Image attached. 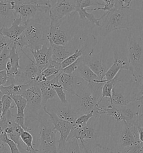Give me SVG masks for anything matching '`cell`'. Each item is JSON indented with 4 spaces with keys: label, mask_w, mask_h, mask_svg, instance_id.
Wrapping results in <instances>:
<instances>
[{
    "label": "cell",
    "mask_w": 143,
    "mask_h": 153,
    "mask_svg": "<svg viewBox=\"0 0 143 153\" xmlns=\"http://www.w3.org/2000/svg\"><path fill=\"white\" fill-rule=\"evenodd\" d=\"M137 125L143 128V110L142 111L141 114L139 117L138 120L137 122Z\"/></svg>",
    "instance_id": "7dc6e473"
},
{
    "label": "cell",
    "mask_w": 143,
    "mask_h": 153,
    "mask_svg": "<svg viewBox=\"0 0 143 153\" xmlns=\"http://www.w3.org/2000/svg\"><path fill=\"white\" fill-rule=\"evenodd\" d=\"M1 103L2 104V117L6 115L11 108H14V105H12L11 104L13 102V100L11 97L7 95H4L2 98L1 99Z\"/></svg>",
    "instance_id": "e575fe53"
},
{
    "label": "cell",
    "mask_w": 143,
    "mask_h": 153,
    "mask_svg": "<svg viewBox=\"0 0 143 153\" xmlns=\"http://www.w3.org/2000/svg\"><path fill=\"white\" fill-rule=\"evenodd\" d=\"M96 118L94 112L86 114H83L77 118L73 124V128H80L86 126L92 118Z\"/></svg>",
    "instance_id": "f546056e"
},
{
    "label": "cell",
    "mask_w": 143,
    "mask_h": 153,
    "mask_svg": "<svg viewBox=\"0 0 143 153\" xmlns=\"http://www.w3.org/2000/svg\"><path fill=\"white\" fill-rule=\"evenodd\" d=\"M37 121L39 124V137L36 148L38 153H58L57 131L49 116L40 112Z\"/></svg>",
    "instance_id": "277c9868"
},
{
    "label": "cell",
    "mask_w": 143,
    "mask_h": 153,
    "mask_svg": "<svg viewBox=\"0 0 143 153\" xmlns=\"http://www.w3.org/2000/svg\"><path fill=\"white\" fill-rule=\"evenodd\" d=\"M40 88L41 98H42V105L43 108L46 107L48 101L50 99L55 98L57 96L55 90L51 85L50 81L46 79L45 81H41L38 84Z\"/></svg>",
    "instance_id": "cb8c5ba5"
},
{
    "label": "cell",
    "mask_w": 143,
    "mask_h": 153,
    "mask_svg": "<svg viewBox=\"0 0 143 153\" xmlns=\"http://www.w3.org/2000/svg\"><path fill=\"white\" fill-rule=\"evenodd\" d=\"M47 68H51L55 70H57L60 71H62V67L61 65V63H58L56 61H54L53 60H51L49 62L48 66Z\"/></svg>",
    "instance_id": "b9f144b4"
},
{
    "label": "cell",
    "mask_w": 143,
    "mask_h": 153,
    "mask_svg": "<svg viewBox=\"0 0 143 153\" xmlns=\"http://www.w3.org/2000/svg\"><path fill=\"white\" fill-rule=\"evenodd\" d=\"M27 84L25 85H18L11 84L9 85L3 86L0 88V90L4 94L10 97L13 95H19L22 94L23 91L25 90Z\"/></svg>",
    "instance_id": "484cf974"
},
{
    "label": "cell",
    "mask_w": 143,
    "mask_h": 153,
    "mask_svg": "<svg viewBox=\"0 0 143 153\" xmlns=\"http://www.w3.org/2000/svg\"><path fill=\"white\" fill-rule=\"evenodd\" d=\"M104 5L103 7H94V9L87 10L90 11H98V10H102L105 11H110L113 10L115 8V0H103Z\"/></svg>",
    "instance_id": "8d00e7d4"
},
{
    "label": "cell",
    "mask_w": 143,
    "mask_h": 153,
    "mask_svg": "<svg viewBox=\"0 0 143 153\" xmlns=\"http://www.w3.org/2000/svg\"><path fill=\"white\" fill-rule=\"evenodd\" d=\"M55 104L56 105H54L50 112L54 113L59 118L63 120L74 124L77 117L76 116L75 111L71 104L69 103H62L60 100L59 102Z\"/></svg>",
    "instance_id": "e0dca14e"
},
{
    "label": "cell",
    "mask_w": 143,
    "mask_h": 153,
    "mask_svg": "<svg viewBox=\"0 0 143 153\" xmlns=\"http://www.w3.org/2000/svg\"><path fill=\"white\" fill-rule=\"evenodd\" d=\"M120 81V80L117 77H115L114 80L111 81H107L105 82L103 85L102 89V93H101V97L98 102L99 105L102 102L103 99L105 98H110V102L112 100V90L117 82Z\"/></svg>",
    "instance_id": "4316f807"
},
{
    "label": "cell",
    "mask_w": 143,
    "mask_h": 153,
    "mask_svg": "<svg viewBox=\"0 0 143 153\" xmlns=\"http://www.w3.org/2000/svg\"><path fill=\"white\" fill-rule=\"evenodd\" d=\"M92 53L93 52L82 56V61L98 77L99 79L102 81L108 68L103 62L102 59L97 57L92 56Z\"/></svg>",
    "instance_id": "9a60e30c"
},
{
    "label": "cell",
    "mask_w": 143,
    "mask_h": 153,
    "mask_svg": "<svg viewBox=\"0 0 143 153\" xmlns=\"http://www.w3.org/2000/svg\"><path fill=\"white\" fill-rule=\"evenodd\" d=\"M121 70V69L120 68L117 64L113 62L110 68H108L107 71L106 72L105 77H104L105 78V79L104 80H105L106 82L111 81L112 80H114L115 77H116L117 75L118 74V73Z\"/></svg>",
    "instance_id": "836d02e7"
},
{
    "label": "cell",
    "mask_w": 143,
    "mask_h": 153,
    "mask_svg": "<svg viewBox=\"0 0 143 153\" xmlns=\"http://www.w3.org/2000/svg\"><path fill=\"white\" fill-rule=\"evenodd\" d=\"M135 84H137L138 85V90H143V74L139 77L138 81Z\"/></svg>",
    "instance_id": "f6af8a7d"
},
{
    "label": "cell",
    "mask_w": 143,
    "mask_h": 153,
    "mask_svg": "<svg viewBox=\"0 0 143 153\" xmlns=\"http://www.w3.org/2000/svg\"><path fill=\"white\" fill-rule=\"evenodd\" d=\"M79 61H80V59H78L77 61H76L75 62L72 63L71 65L67 66V68L63 69V72L67 74H72L76 72L77 68H78Z\"/></svg>",
    "instance_id": "ab89813d"
},
{
    "label": "cell",
    "mask_w": 143,
    "mask_h": 153,
    "mask_svg": "<svg viewBox=\"0 0 143 153\" xmlns=\"http://www.w3.org/2000/svg\"><path fill=\"white\" fill-rule=\"evenodd\" d=\"M138 11L131 8L113 10L106 12L100 18L98 28L100 36L106 38L112 32L121 29L134 28L138 19Z\"/></svg>",
    "instance_id": "7a4b0ae2"
},
{
    "label": "cell",
    "mask_w": 143,
    "mask_h": 153,
    "mask_svg": "<svg viewBox=\"0 0 143 153\" xmlns=\"http://www.w3.org/2000/svg\"><path fill=\"white\" fill-rule=\"evenodd\" d=\"M43 109L50 117L53 124L54 129L60 134V137L58 141V153H60L66 145L68 137L73 129V124L59 118L54 113L48 111L46 107H44Z\"/></svg>",
    "instance_id": "9c48e42d"
},
{
    "label": "cell",
    "mask_w": 143,
    "mask_h": 153,
    "mask_svg": "<svg viewBox=\"0 0 143 153\" xmlns=\"http://www.w3.org/2000/svg\"><path fill=\"white\" fill-rule=\"evenodd\" d=\"M133 102H135L134 99H131L125 97L122 93L119 92L115 86L114 87L112 93L111 101L110 102V105L119 107L125 106Z\"/></svg>",
    "instance_id": "d4e9b609"
},
{
    "label": "cell",
    "mask_w": 143,
    "mask_h": 153,
    "mask_svg": "<svg viewBox=\"0 0 143 153\" xmlns=\"http://www.w3.org/2000/svg\"><path fill=\"white\" fill-rule=\"evenodd\" d=\"M21 152V153H38V150H36V151H33L32 150H27V148L24 149Z\"/></svg>",
    "instance_id": "681fc988"
},
{
    "label": "cell",
    "mask_w": 143,
    "mask_h": 153,
    "mask_svg": "<svg viewBox=\"0 0 143 153\" xmlns=\"http://www.w3.org/2000/svg\"><path fill=\"white\" fill-rule=\"evenodd\" d=\"M18 18L13 9V1L0 0V29L7 27V24L13 23Z\"/></svg>",
    "instance_id": "ac0fdd59"
},
{
    "label": "cell",
    "mask_w": 143,
    "mask_h": 153,
    "mask_svg": "<svg viewBox=\"0 0 143 153\" xmlns=\"http://www.w3.org/2000/svg\"><path fill=\"white\" fill-rule=\"evenodd\" d=\"M75 72L80 78L88 83L93 82L100 80L98 77L91 70V68L83 62L82 57L80 59L78 68Z\"/></svg>",
    "instance_id": "603a6c76"
},
{
    "label": "cell",
    "mask_w": 143,
    "mask_h": 153,
    "mask_svg": "<svg viewBox=\"0 0 143 153\" xmlns=\"http://www.w3.org/2000/svg\"><path fill=\"white\" fill-rule=\"evenodd\" d=\"M0 116H2V104L0 102Z\"/></svg>",
    "instance_id": "f907efd6"
},
{
    "label": "cell",
    "mask_w": 143,
    "mask_h": 153,
    "mask_svg": "<svg viewBox=\"0 0 143 153\" xmlns=\"http://www.w3.org/2000/svg\"><path fill=\"white\" fill-rule=\"evenodd\" d=\"M125 153H143V144L138 143L130 148L126 149Z\"/></svg>",
    "instance_id": "f35d334b"
},
{
    "label": "cell",
    "mask_w": 143,
    "mask_h": 153,
    "mask_svg": "<svg viewBox=\"0 0 143 153\" xmlns=\"http://www.w3.org/2000/svg\"><path fill=\"white\" fill-rule=\"evenodd\" d=\"M3 96H4V94H3V93L1 92V91L0 90V102L1 101V99L2 98Z\"/></svg>",
    "instance_id": "816d5d0a"
},
{
    "label": "cell",
    "mask_w": 143,
    "mask_h": 153,
    "mask_svg": "<svg viewBox=\"0 0 143 153\" xmlns=\"http://www.w3.org/2000/svg\"><path fill=\"white\" fill-rule=\"evenodd\" d=\"M120 137V145L124 148H129L136 143H140L137 125L128 126L125 125Z\"/></svg>",
    "instance_id": "2e32d148"
},
{
    "label": "cell",
    "mask_w": 143,
    "mask_h": 153,
    "mask_svg": "<svg viewBox=\"0 0 143 153\" xmlns=\"http://www.w3.org/2000/svg\"><path fill=\"white\" fill-rule=\"evenodd\" d=\"M80 153H125V152H114L107 147L103 146L100 144L94 143H80Z\"/></svg>",
    "instance_id": "7402d4cb"
},
{
    "label": "cell",
    "mask_w": 143,
    "mask_h": 153,
    "mask_svg": "<svg viewBox=\"0 0 143 153\" xmlns=\"http://www.w3.org/2000/svg\"><path fill=\"white\" fill-rule=\"evenodd\" d=\"M10 57L9 61L6 65V72L8 76V80L13 79L20 72L21 67L20 64L21 56L19 55V51L14 45H9Z\"/></svg>",
    "instance_id": "4fadbf2b"
},
{
    "label": "cell",
    "mask_w": 143,
    "mask_h": 153,
    "mask_svg": "<svg viewBox=\"0 0 143 153\" xmlns=\"http://www.w3.org/2000/svg\"><path fill=\"white\" fill-rule=\"evenodd\" d=\"M7 45H8L7 39L2 35L0 34V48H4Z\"/></svg>",
    "instance_id": "ee69618b"
},
{
    "label": "cell",
    "mask_w": 143,
    "mask_h": 153,
    "mask_svg": "<svg viewBox=\"0 0 143 153\" xmlns=\"http://www.w3.org/2000/svg\"><path fill=\"white\" fill-rule=\"evenodd\" d=\"M104 83L89 82L80 90V102L74 111L77 117L96 111L100 107L98 102L101 97L102 89Z\"/></svg>",
    "instance_id": "5b68a950"
},
{
    "label": "cell",
    "mask_w": 143,
    "mask_h": 153,
    "mask_svg": "<svg viewBox=\"0 0 143 153\" xmlns=\"http://www.w3.org/2000/svg\"><path fill=\"white\" fill-rule=\"evenodd\" d=\"M36 66L40 71L46 68L49 62L52 60V47L49 45H43L40 49L30 51Z\"/></svg>",
    "instance_id": "5bb4252c"
},
{
    "label": "cell",
    "mask_w": 143,
    "mask_h": 153,
    "mask_svg": "<svg viewBox=\"0 0 143 153\" xmlns=\"http://www.w3.org/2000/svg\"><path fill=\"white\" fill-rule=\"evenodd\" d=\"M26 29V25L22 19L18 17L13 20L10 27H2L0 29V34L5 37L10 43H13L18 40Z\"/></svg>",
    "instance_id": "8fae6325"
},
{
    "label": "cell",
    "mask_w": 143,
    "mask_h": 153,
    "mask_svg": "<svg viewBox=\"0 0 143 153\" xmlns=\"http://www.w3.org/2000/svg\"><path fill=\"white\" fill-rule=\"evenodd\" d=\"M96 132L91 123V120L86 126L80 128H73L68 137V140L76 139L80 141V143H85L86 140H93Z\"/></svg>",
    "instance_id": "d6986e66"
},
{
    "label": "cell",
    "mask_w": 143,
    "mask_h": 153,
    "mask_svg": "<svg viewBox=\"0 0 143 153\" xmlns=\"http://www.w3.org/2000/svg\"><path fill=\"white\" fill-rule=\"evenodd\" d=\"M20 139L24 145L27 147V150H32L33 151H36L37 149L34 148L33 145L34 137L31 133L28 131L22 129L20 132Z\"/></svg>",
    "instance_id": "f1b7e54d"
},
{
    "label": "cell",
    "mask_w": 143,
    "mask_h": 153,
    "mask_svg": "<svg viewBox=\"0 0 143 153\" xmlns=\"http://www.w3.org/2000/svg\"><path fill=\"white\" fill-rule=\"evenodd\" d=\"M27 100L25 111V125L31 129L30 125L37 121L40 109L43 108L42 98L40 88L36 83L27 84V87L22 94Z\"/></svg>",
    "instance_id": "52a82bcc"
},
{
    "label": "cell",
    "mask_w": 143,
    "mask_h": 153,
    "mask_svg": "<svg viewBox=\"0 0 143 153\" xmlns=\"http://www.w3.org/2000/svg\"><path fill=\"white\" fill-rule=\"evenodd\" d=\"M51 85L55 90L57 96L58 97L60 102L62 103H68L69 102L67 100L66 94L64 92V90L62 86L59 84H51Z\"/></svg>",
    "instance_id": "d590c367"
},
{
    "label": "cell",
    "mask_w": 143,
    "mask_h": 153,
    "mask_svg": "<svg viewBox=\"0 0 143 153\" xmlns=\"http://www.w3.org/2000/svg\"><path fill=\"white\" fill-rule=\"evenodd\" d=\"M50 45L52 47V60L58 63H62L74 52L69 50L67 46L56 45L51 43H50Z\"/></svg>",
    "instance_id": "44dd1931"
},
{
    "label": "cell",
    "mask_w": 143,
    "mask_h": 153,
    "mask_svg": "<svg viewBox=\"0 0 143 153\" xmlns=\"http://www.w3.org/2000/svg\"><path fill=\"white\" fill-rule=\"evenodd\" d=\"M111 49L114 53V63L117 64L121 70H128L131 72V68L128 57L127 52L121 48L120 45H112Z\"/></svg>",
    "instance_id": "ffe728a7"
},
{
    "label": "cell",
    "mask_w": 143,
    "mask_h": 153,
    "mask_svg": "<svg viewBox=\"0 0 143 153\" xmlns=\"http://www.w3.org/2000/svg\"><path fill=\"white\" fill-rule=\"evenodd\" d=\"M50 27L49 13L39 14L27 23L25 31L13 45L19 52L24 48L30 51L39 50L43 45L50 44Z\"/></svg>",
    "instance_id": "6da1fadb"
},
{
    "label": "cell",
    "mask_w": 143,
    "mask_h": 153,
    "mask_svg": "<svg viewBox=\"0 0 143 153\" xmlns=\"http://www.w3.org/2000/svg\"><path fill=\"white\" fill-rule=\"evenodd\" d=\"M8 80L7 74L6 70L0 71V88L1 86H5L7 84Z\"/></svg>",
    "instance_id": "60d3db41"
},
{
    "label": "cell",
    "mask_w": 143,
    "mask_h": 153,
    "mask_svg": "<svg viewBox=\"0 0 143 153\" xmlns=\"http://www.w3.org/2000/svg\"><path fill=\"white\" fill-rule=\"evenodd\" d=\"M3 49H4V48H0V52H1L2 50H3Z\"/></svg>",
    "instance_id": "db71d44e"
},
{
    "label": "cell",
    "mask_w": 143,
    "mask_h": 153,
    "mask_svg": "<svg viewBox=\"0 0 143 153\" xmlns=\"http://www.w3.org/2000/svg\"><path fill=\"white\" fill-rule=\"evenodd\" d=\"M138 126V125H137ZM139 131V139L140 143L143 144V128L138 126Z\"/></svg>",
    "instance_id": "bcb514c9"
},
{
    "label": "cell",
    "mask_w": 143,
    "mask_h": 153,
    "mask_svg": "<svg viewBox=\"0 0 143 153\" xmlns=\"http://www.w3.org/2000/svg\"><path fill=\"white\" fill-rule=\"evenodd\" d=\"M77 13L80 20H83V19H87L88 21H89L92 24L94 25H96L97 27H99L100 24V18H96L94 14L92 13H90L87 11V10L82 7H79L76 6V11Z\"/></svg>",
    "instance_id": "83f0119b"
},
{
    "label": "cell",
    "mask_w": 143,
    "mask_h": 153,
    "mask_svg": "<svg viewBox=\"0 0 143 153\" xmlns=\"http://www.w3.org/2000/svg\"><path fill=\"white\" fill-rule=\"evenodd\" d=\"M0 142L8 145L10 149L11 153H21L18 148V145L13 140L9 139V137L4 132L0 136Z\"/></svg>",
    "instance_id": "1f68e13d"
},
{
    "label": "cell",
    "mask_w": 143,
    "mask_h": 153,
    "mask_svg": "<svg viewBox=\"0 0 143 153\" xmlns=\"http://www.w3.org/2000/svg\"><path fill=\"white\" fill-rule=\"evenodd\" d=\"M6 153V146L5 144L0 142V153Z\"/></svg>",
    "instance_id": "c3c4849f"
},
{
    "label": "cell",
    "mask_w": 143,
    "mask_h": 153,
    "mask_svg": "<svg viewBox=\"0 0 143 153\" xmlns=\"http://www.w3.org/2000/svg\"><path fill=\"white\" fill-rule=\"evenodd\" d=\"M59 153H81L78 140L76 139L68 140L64 148Z\"/></svg>",
    "instance_id": "4dcf8cb0"
},
{
    "label": "cell",
    "mask_w": 143,
    "mask_h": 153,
    "mask_svg": "<svg viewBox=\"0 0 143 153\" xmlns=\"http://www.w3.org/2000/svg\"><path fill=\"white\" fill-rule=\"evenodd\" d=\"M13 9L26 25L31 19L41 13H49L51 1H13Z\"/></svg>",
    "instance_id": "8992f818"
},
{
    "label": "cell",
    "mask_w": 143,
    "mask_h": 153,
    "mask_svg": "<svg viewBox=\"0 0 143 153\" xmlns=\"http://www.w3.org/2000/svg\"><path fill=\"white\" fill-rule=\"evenodd\" d=\"M60 72L62 71H60L59 70L53 69L51 68H45L44 70L41 71V75L44 79H47L49 77L58 75Z\"/></svg>",
    "instance_id": "74e56055"
},
{
    "label": "cell",
    "mask_w": 143,
    "mask_h": 153,
    "mask_svg": "<svg viewBox=\"0 0 143 153\" xmlns=\"http://www.w3.org/2000/svg\"><path fill=\"white\" fill-rule=\"evenodd\" d=\"M124 118V123L128 126L137 125L140 105L137 102H133L125 106H117Z\"/></svg>",
    "instance_id": "7c38bea8"
},
{
    "label": "cell",
    "mask_w": 143,
    "mask_h": 153,
    "mask_svg": "<svg viewBox=\"0 0 143 153\" xmlns=\"http://www.w3.org/2000/svg\"><path fill=\"white\" fill-rule=\"evenodd\" d=\"M49 10L50 24H57L64 18L76 11V1H52Z\"/></svg>",
    "instance_id": "ba28073f"
},
{
    "label": "cell",
    "mask_w": 143,
    "mask_h": 153,
    "mask_svg": "<svg viewBox=\"0 0 143 153\" xmlns=\"http://www.w3.org/2000/svg\"><path fill=\"white\" fill-rule=\"evenodd\" d=\"M2 118V116H0V121L1 120Z\"/></svg>",
    "instance_id": "f5cc1de1"
},
{
    "label": "cell",
    "mask_w": 143,
    "mask_h": 153,
    "mask_svg": "<svg viewBox=\"0 0 143 153\" xmlns=\"http://www.w3.org/2000/svg\"><path fill=\"white\" fill-rule=\"evenodd\" d=\"M61 21L57 24H50L49 42L56 45L67 46L74 36L67 30V29L62 27Z\"/></svg>",
    "instance_id": "30bf717a"
},
{
    "label": "cell",
    "mask_w": 143,
    "mask_h": 153,
    "mask_svg": "<svg viewBox=\"0 0 143 153\" xmlns=\"http://www.w3.org/2000/svg\"><path fill=\"white\" fill-rule=\"evenodd\" d=\"M10 47L7 45L0 52V71L6 70V65L9 61Z\"/></svg>",
    "instance_id": "d6a6232c"
},
{
    "label": "cell",
    "mask_w": 143,
    "mask_h": 153,
    "mask_svg": "<svg viewBox=\"0 0 143 153\" xmlns=\"http://www.w3.org/2000/svg\"><path fill=\"white\" fill-rule=\"evenodd\" d=\"M127 37L126 52L131 68V74L135 84L143 74V39L134 28L127 30Z\"/></svg>",
    "instance_id": "3957f363"
},
{
    "label": "cell",
    "mask_w": 143,
    "mask_h": 153,
    "mask_svg": "<svg viewBox=\"0 0 143 153\" xmlns=\"http://www.w3.org/2000/svg\"><path fill=\"white\" fill-rule=\"evenodd\" d=\"M7 127V120L6 117H2L0 121V136L4 132V130Z\"/></svg>",
    "instance_id": "7bdbcfd3"
}]
</instances>
